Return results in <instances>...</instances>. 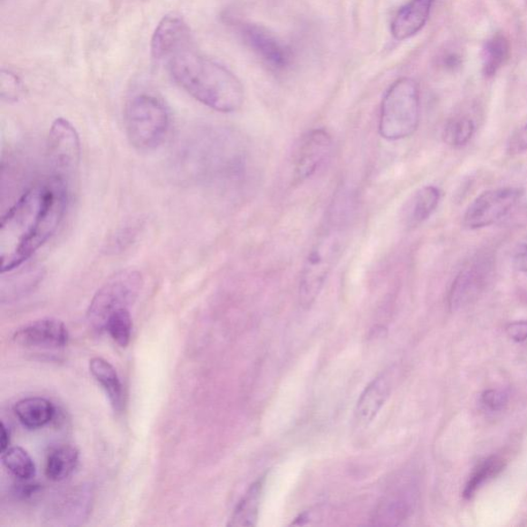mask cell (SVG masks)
Masks as SVG:
<instances>
[{"instance_id": "cell-1", "label": "cell", "mask_w": 527, "mask_h": 527, "mask_svg": "<svg viewBox=\"0 0 527 527\" xmlns=\"http://www.w3.org/2000/svg\"><path fill=\"white\" fill-rule=\"evenodd\" d=\"M69 203V187L52 176L30 187L0 224L2 273L24 265L54 235Z\"/></svg>"}, {"instance_id": "cell-2", "label": "cell", "mask_w": 527, "mask_h": 527, "mask_svg": "<svg viewBox=\"0 0 527 527\" xmlns=\"http://www.w3.org/2000/svg\"><path fill=\"white\" fill-rule=\"evenodd\" d=\"M169 70L177 84L206 107L220 112H235L243 107V84L214 60L187 49L170 58Z\"/></svg>"}, {"instance_id": "cell-3", "label": "cell", "mask_w": 527, "mask_h": 527, "mask_svg": "<svg viewBox=\"0 0 527 527\" xmlns=\"http://www.w3.org/2000/svg\"><path fill=\"white\" fill-rule=\"evenodd\" d=\"M349 202L345 198L335 202L305 261L300 277L299 300L306 310L319 298L331 271L348 244L352 224V207Z\"/></svg>"}, {"instance_id": "cell-4", "label": "cell", "mask_w": 527, "mask_h": 527, "mask_svg": "<svg viewBox=\"0 0 527 527\" xmlns=\"http://www.w3.org/2000/svg\"><path fill=\"white\" fill-rule=\"evenodd\" d=\"M420 122V92L417 82L402 78L394 82L383 98L379 133L390 141L410 138Z\"/></svg>"}, {"instance_id": "cell-5", "label": "cell", "mask_w": 527, "mask_h": 527, "mask_svg": "<svg viewBox=\"0 0 527 527\" xmlns=\"http://www.w3.org/2000/svg\"><path fill=\"white\" fill-rule=\"evenodd\" d=\"M169 127V110L159 98L140 94L128 103L125 111L127 138L140 152L159 148L168 137Z\"/></svg>"}, {"instance_id": "cell-6", "label": "cell", "mask_w": 527, "mask_h": 527, "mask_svg": "<svg viewBox=\"0 0 527 527\" xmlns=\"http://www.w3.org/2000/svg\"><path fill=\"white\" fill-rule=\"evenodd\" d=\"M144 284L139 271H120L98 290L88 311V321L97 332H102L111 313L129 308L138 299Z\"/></svg>"}, {"instance_id": "cell-7", "label": "cell", "mask_w": 527, "mask_h": 527, "mask_svg": "<svg viewBox=\"0 0 527 527\" xmlns=\"http://www.w3.org/2000/svg\"><path fill=\"white\" fill-rule=\"evenodd\" d=\"M522 187H503L481 193L464 215V225L469 230L491 227L508 216L522 201Z\"/></svg>"}, {"instance_id": "cell-8", "label": "cell", "mask_w": 527, "mask_h": 527, "mask_svg": "<svg viewBox=\"0 0 527 527\" xmlns=\"http://www.w3.org/2000/svg\"><path fill=\"white\" fill-rule=\"evenodd\" d=\"M493 269V259L489 254H480L466 264L451 284L449 310L456 312L475 302L491 283Z\"/></svg>"}, {"instance_id": "cell-9", "label": "cell", "mask_w": 527, "mask_h": 527, "mask_svg": "<svg viewBox=\"0 0 527 527\" xmlns=\"http://www.w3.org/2000/svg\"><path fill=\"white\" fill-rule=\"evenodd\" d=\"M49 160L53 176L69 180L78 170L81 161L79 134L70 120L58 118L52 124L48 141Z\"/></svg>"}, {"instance_id": "cell-10", "label": "cell", "mask_w": 527, "mask_h": 527, "mask_svg": "<svg viewBox=\"0 0 527 527\" xmlns=\"http://www.w3.org/2000/svg\"><path fill=\"white\" fill-rule=\"evenodd\" d=\"M333 139L323 129L307 132L300 139L292 155V177L296 184L311 178L329 160Z\"/></svg>"}, {"instance_id": "cell-11", "label": "cell", "mask_w": 527, "mask_h": 527, "mask_svg": "<svg viewBox=\"0 0 527 527\" xmlns=\"http://www.w3.org/2000/svg\"><path fill=\"white\" fill-rule=\"evenodd\" d=\"M239 34L248 49L271 70L283 72L291 65V49L267 29L252 24H243L239 26Z\"/></svg>"}, {"instance_id": "cell-12", "label": "cell", "mask_w": 527, "mask_h": 527, "mask_svg": "<svg viewBox=\"0 0 527 527\" xmlns=\"http://www.w3.org/2000/svg\"><path fill=\"white\" fill-rule=\"evenodd\" d=\"M190 42V28L182 17L168 14L157 25L152 41L150 54L157 60L173 57L187 50Z\"/></svg>"}, {"instance_id": "cell-13", "label": "cell", "mask_w": 527, "mask_h": 527, "mask_svg": "<svg viewBox=\"0 0 527 527\" xmlns=\"http://www.w3.org/2000/svg\"><path fill=\"white\" fill-rule=\"evenodd\" d=\"M13 339L24 348L62 349L69 343L70 335L62 321L44 319L19 329Z\"/></svg>"}, {"instance_id": "cell-14", "label": "cell", "mask_w": 527, "mask_h": 527, "mask_svg": "<svg viewBox=\"0 0 527 527\" xmlns=\"http://www.w3.org/2000/svg\"><path fill=\"white\" fill-rule=\"evenodd\" d=\"M434 0H410L397 13L390 32L397 41H405L425 27L432 11Z\"/></svg>"}, {"instance_id": "cell-15", "label": "cell", "mask_w": 527, "mask_h": 527, "mask_svg": "<svg viewBox=\"0 0 527 527\" xmlns=\"http://www.w3.org/2000/svg\"><path fill=\"white\" fill-rule=\"evenodd\" d=\"M391 376L384 373L375 378L365 388L359 398L356 407V418L360 425L367 426L378 416V413L386 405L393 389Z\"/></svg>"}, {"instance_id": "cell-16", "label": "cell", "mask_w": 527, "mask_h": 527, "mask_svg": "<svg viewBox=\"0 0 527 527\" xmlns=\"http://www.w3.org/2000/svg\"><path fill=\"white\" fill-rule=\"evenodd\" d=\"M441 191L435 186H426L413 196L405 210L404 221L408 228H417L425 223L438 208Z\"/></svg>"}, {"instance_id": "cell-17", "label": "cell", "mask_w": 527, "mask_h": 527, "mask_svg": "<svg viewBox=\"0 0 527 527\" xmlns=\"http://www.w3.org/2000/svg\"><path fill=\"white\" fill-rule=\"evenodd\" d=\"M416 492L412 489L404 488L396 493L390 494L384 500L378 510V514L374 521L376 524L397 525L409 517L416 499Z\"/></svg>"}, {"instance_id": "cell-18", "label": "cell", "mask_w": 527, "mask_h": 527, "mask_svg": "<svg viewBox=\"0 0 527 527\" xmlns=\"http://www.w3.org/2000/svg\"><path fill=\"white\" fill-rule=\"evenodd\" d=\"M90 372L98 383L101 384L109 397L112 409L120 412L124 407V391L116 369L107 359L93 358L90 360Z\"/></svg>"}, {"instance_id": "cell-19", "label": "cell", "mask_w": 527, "mask_h": 527, "mask_svg": "<svg viewBox=\"0 0 527 527\" xmlns=\"http://www.w3.org/2000/svg\"><path fill=\"white\" fill-rule=\"evenodd\" d=\"M14 412L20 423L28 428H41L54 417V406L41 397L26 398L14 405Z\"/></svg>"}, {"instance_id": "cell-20", "label": "cell", "mask_w": 527, "mask_h": 527, "mask_svg": "<svg viewBox=\"0 0 527 527\" xmlns=\"http://www.w3.org/2000/svg\"><path fill=\"white\" fill-rule=\"evenodd\" d=\"M264 489V479L253 484L237 503L230 518V527H253L257 525Z\"/></svg>"}, {"instance_id": "cell-21", "label": "cell", "mask_w": 527, "mask_h": 527, "mask_svg": "<svg viewBox=\"0 0 527 527\" xmlns=\"http://www.w3.org/2000/svg\"><path fill=\"white\" fill-rule=\"evenodd\" d=\"M79 450L62 446L51 451L47 458L46 476L55 482L69 478L79 464Z\"/></svg>"}, {"instance_id": "cell-22", "label": "cell", "mask_w": 527, "mask_h": 527, "mask_svg": "<svg viewBox=\"0 0 527 527\" xmlns=\"http://www.w3.org/2000/svg\"><path fill=\"white\" fill-rule=\"evenodd\" d=\"M510 57V43L506 36L495 34L489 39L482 49V72L485 78H493Z\"/></svg>"}, {"instance_id": "cell-23", "label": "cell", "mask_w": 527, "mask_h": 527, "mask_svg": "<svg viewBox=\"0 0 527 527\" xmlns=\"http://www.w3.org/2000/svg\"><path fill=\"white\" fill-rule=\"evenodd\" d=\"M506 463V459L499 455L488 457L484 463H481L466 482L463 493L464 498L471 500L482 486L503 471Z\"/></svg>"}, {"instance_id": "cell-24", "label": "cell", "mask_w": 527, "mask_h": 527, "mask_svg": "<svg viewBox=\"0 0 527 527\" xmlns=\"http://www.w3.org/2000/svg\"><path fill=\"white\" fill-rule=\"evenodd\" d=\"M476 132V124L468 116L450 119L442 132L444 142L451 148L461 149L469 144Z\"/></svg>"}, {"instance_id": "cell-25", "label": "cell", "mask_w": 527, "mask_h": 527, "mask_svg": "<svg viewBox=\"0 0 527 527\" xmlns=\"http://www.w3.org/2000/svg\"><path fill=\"white\" fill-rule=\"evenodd\" d=\"M2 461L14 476L22 480H29L35 475V464L26 450L21 447H11L2 454Z\"/></svg>"}, {"instance_id": "cell-26", "label": "cell", "mask_w": 527, "mask_h": 527, "mask_svg": "<svg viewBox=\"0 0 527 527\" xmlns=\"http://www.w3.org/2000/svg\"><path fill=\"white\" fill-rule=\"evenodd\" d=\"M132 327L129 308H122L109 316L104 330L120 348H127L131 340Z\"/></svg>"}, {"instance_id": "cell-27", "label": "cell", "mask_w": 527, "mask_h": 527, "mask_svg": "<svg viewBox=\"0 0 527 527\" xmlns=\"http://www.w3.org/2000/svg\"><path fill=\"white\" fill-rule=\"evenodd\" d=\"M24 82L11 71L0 72V96L6 102H16L24 94Z\"/></svg>"}, {"instance_id": "cell-28", "label": "cell", "mask_w": 527, "mask_h": 527, "mask_svg": "<svg viewBox=\"0 0 527 527\" xmlns=\"http://www.w3.org/2000/svg\"><path fill=\"white\" fill-rule=\"evenodd\" d=\"M482 403L488 409L500 411L506 407L508 403V395L501 389H488L482 395Z\"/></svg>"}, {"instance_id": "cell-29", "label": "cell", "mask_w": 527, "mask_h": 527, "mask_svg": "<svg viewBox=\"0 0 527 527\" xmlns=\"http://www.w3.org/2000/svg\"><path fill=\"white\" fill-rule=\"evenodd\" d=\"M508 152L511 155H521L527 152V123L512 135Z\"/></svg>"}, {"instance_id": "cell-30", "label": "cell", "mask_w": 527, "mask_h": 527, "mask_svg": "<svg viewBox=\"0 0 527 527\" xmlns=\"http://www.w3.org/2000/svg\"><path fill=\"white\" fill-rule=\"evenodd\" d=\"M512 265L519 273L527 275V241L516 245L512 254Z\"/></svg>"}, {"instance_id": "cell-31", "label": "cell", "mask_w": 527, "mask_h": 527, "mask_svg": "<svg viewBox=\"0 0 527 527\" xmlns=\"http://www.w3.org/2000/svg\"><path fill=\"white\" fill-rule=\"evenodd\" d=\"M507 334L515 342L527 340V321H514L507 327Z\"/></svg>"}, {"instance_id": "cell-32", "label": "cell", "mask_w": 527, "mask_h": 527, "mask_svg": "<svg viewBox=\"0 0 527 527\" xmlns=\"http://www.w3.org/2000/svg\"><path fill=\"white\" fill-rule=\"evenodd\" d=\"M11 433L4 423L0 425V454L10 448Z\"/></svg>"}]
</instances>
